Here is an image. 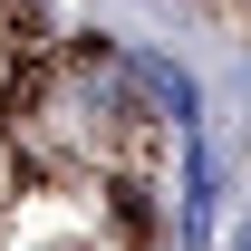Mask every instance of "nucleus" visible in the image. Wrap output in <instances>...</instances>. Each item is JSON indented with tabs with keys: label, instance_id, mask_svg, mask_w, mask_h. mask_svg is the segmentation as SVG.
Returning <instances> with one entry per match:
<instances>
[{
	"label": "nucleus",
	"instance_id": "obj_2",
	"mask_svg": "<svg viewBox=\"0 0 251 251\" xmlns=\"http://www.w3.org/2000/svg\"><path fill=\"white\" fill-rule=\"evenodd\" d=\"M232 251H251V232H242V242H232Z\"/></svg>",
	"mask_w": 251,
	"mask_h": 251
},
{
	"label": "nucleus",
	"instance_id": "obj_1",
	"mask_svg": "<svg viewBox=\"0 0 251 251\" xmlns=\"http://www.w3.org/2000/svg\"><path fill=\"white\" fill-rule=\"evenodd\" d=\"M213 232V155L193 145V174H184V242H203Z\"/></svg>",
	"mask_w": 251,
	"mask_h": 251
}]
</instances>
